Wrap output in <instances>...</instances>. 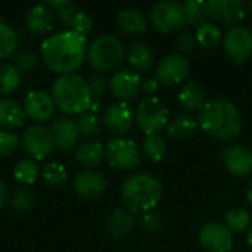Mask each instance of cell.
<instances>
[{
    "label": "cell",
    "instance_id": "42",
    "mask_svg": "<svg viewBox=\"0 0 252 252\" xmlns=\"http://www.w3.org/2000/svg\"><path fill=\"white\" fill-rule=\"evenodd\" d=\"M19 137L13 131H0V155L7 157L18 149Z\"/></svg>",
    "mask_w": 252,
    "mask_h": 252
},
{
    "label": "cell",
    "instance_id": "15",
    "mask_svg": "<svg viewBox=\"0 0 252 252\" xmlns=\"http://www.w3.org/2000/svg\"><path fill=\"white\" fill-rule=\"evenodd\" d=\"M226 170L236 177H247L252 173V151L242 145H230L221 151Z\"/></svg>",
    "mask_w": 252,
    "mask_h": 252
},
{
    "label": "cell",
    "instance_id": "20",
    "mask_svg": "<svg viewBox=\"0 0 252 252\" xmlns=\"http://www.w3.org/2000/svg\"><path fill=\"white\" fill-rule=\"evenodd\" d=\"M50 131L53 134L55 146H58L62 151L72 149L78 142L80 133H78L77 124L68 117H61L55 120L50 127Z\"/></svg>",
    "mask_w": 252,
    "mask_h": 252
},
{
    "label": "cell",
    "instance_id": "30",
    "mask_svg": "<svg viewBox=\"0 0 252 252\" xmlns=\"http://www.w3.org/2000/svg\"><path fill=\"white\" fill-rule=\"evenodd\" d=\"M252 219L250 213L244 208H232L224 217V224L232 233H241L250 229Z\"/></svg>",
    "mask_w": 252,
    "mask_h": 252
},
{
    "label": "cell",
    "instance_id": "41",
    "mask_svg": "<svg viewBox=\"0 0 252 252\" xmlns=\"http://www.w3.org/2000/svg\"><path fill=\"white\" fill-rule=\"evenodd\" d=\"M198 40H196V35L190 31H183L177 35V40H176V47L177 50L180 52V55L186 56V55H190L196 50L198 47Z\"/></svg>",
    "mask_w": 252,
    "mask_h": 252
},
{
    "label": "cell",
    "instance_id": "6",
    "mask_svg": "<svg viewBox=\"0 0 252 252\" xmlns=\"http://www.w3.org/2000/svg\"><path fill=\"white\" fill-rule=\"evenodd\" d=\"M170 111L167 105L155 96L145 97L136 109V123L139 128L146 134H158L168 126Z\"/></svg>",
    "mask_w": 252,
    "mask_h": 252
},
{
    "label": "cell",
    "instance_id": "48",
    "mask_svg": "<svg viewBox=\"0 0 252 252\" xmlns=\"http://www.w3.org/2000/svg\"><path fill=\"white\" fill-rule=\"evenodd\" d=\"M245 196H247V201H248V204L252 207V180L248 183V186H247V190H245Z\"/></svg>",
    "mask_w": 252,
    "mask_h": 252
},
{
    "label": "cell",
    "instance_id": "3",
    "mask_svg": "<svg viewBox=\"0 0 252 252\" xmlns=\"http://www.w3.org/2000/svg\"><path fill=\"white\" fill-rule=\"evenodd\" d=\"M162 198L161 182L146 173L130 176L121 188V199L130 213H148L155 210Z\"/></svg>",
    "mask_w": 252,
    "mask_h": 252
},
{
    "label": "cell",
    "instance_id": "24",
    "mask_svg": "<svg viewBox=\"0 0 252 252\" xmlns=\"http://www.w3.org/2000/svg\"><path fill=\"white\" fill-rule=\"evenodd\" d=\"M25 24L31 32L44 34L53 28V15L44 3H38L30 9Z\"/></svg>",
    "mask_w": 252,
    "mask_h": 252
},
{
    "label": "cell",
    "instance_id": "16",
    "mask_svg": "<svg viewBox=\"0 0 252 252\" xmlns=\"http://www.w3.org/2000/svg\"><path fill=\"white\" fill-rule=\"evenodd\" d=\"M109 89L115 97L121 99V102L128 100L136 97L142 90V78L133 69H118L109 80Z\"/></svg>",
    "mask_w": 252,
    "mask_h": 252
},
{
    "label": "cell",
    "instance_id": "34",
    "mask_svg": "<svg viewBox=\"0 0 252 252\" xmlns=\"http://www.w3.org/2000/svg\"><path fill=\"white\" fill-rule=\"evenodd\" d=\"M143 152H145L148 159H151L154 162L161 161L167 154V142H165V139L161 137L159 134L146 136V139L143 140Z\"/></svg>",
    "mask_w": 252,
    "mask_h": 252
},
{
    "label": "cell",
    "instance_id": "9",
    "mask_svg": "<svg viewBox=\"0 0 252 252\" xmlns=\"http://www.w3.org/2000/svg\"><path fill=\"white\" fill-rule=\"evenodd\" d=\"M223 49L236 63H244L252 56V31L247 27L236 25L223 34Z\"/></svg>",
    "mask_w": 252,
    "mask_h": 252
},
{
    "label": "cell",
    "instance_id": "12",
    "mask_svg": "<svg viewBox=\"0 0 252 252\" xmlns=\"http://www.w3.org/2000/svg\"><path fill=\"white\" fill-rule=\"evenodd\" d=\"M199 245L207 252H230L233 248V233L224 223L211 221L201 227Z\"/></svg>",
    "mask_w": 252,
    "mask_h": 252
},
{
    "label": "cell",
    "instance_id": "1",
    "mask_svg": "<svg viewBox=\"0 0 252 252\" xmlns=\"http://www.w3.org/2000/svg\"><path fill=\"white\" fill-rule=\"evenodd\" d=\"M87 55V38L69 31H59L41 43L46 66L61 75L75 74Z\"/></svg>",
    "mask_w": 252,
    "mask_h": 252
},
{
    "label": "cell",
    "instance_id": "29",
    "mask_svg": "<svg viewBox=\"0 0 252 252\" xmlns=\"http://www.w3.org/2000/svg\"><path fill=\"white\" fill-rule=\"evenodd\" d=\"M21 83V72L13 63L0 62V94L12 93Z\"/></svg>",
    "mask_w": 252,
    "mask_h": 252
},
{
    "label": "cell",
    "instance_id": "13",
    "mask_svg": "<svg viewBox=\"0 0 252 252\" xmlns=\"http://www.w3.org/2000/svg\"><path fill=\"white\" fill-rule=\"evenodd\" d=\"M207 10L208 18H211L214 24L229 28L236 27L247 15L245 3L241 0H208Z\"/></svg>",
    "mask_w": 252,
    "mask_h": 252
},
{
    "label": "cell",
    "instance_id": "33",
    "mask_svg": "<svg viewBox=\"0 0 252 252\" xmlns=\"http://www.w3.org/2000/svg\"><path fill=\"white\" fill-rule=\"evenodd\" d=\"M75 124H77L78 133L87 139H93L100 134L102 124H100L99 117L93 111H87V112L81 114Z\"/></svg>",
    "mask_w": 252,
    "mask_h": 252
},
{
    "label": "cell",
    "instance_id": "11",
    "mask_svg": "<svg viewBox=\"0 0 252 252\" xmlns=\"http://www.w3.org/2000/svg\"><path fill=\"white\" fill-rule=\"evenodd\" d=\"M22 146L31 158L44 159L53 152V134L43 124H31L22 134Z\"/></svg>",
    "mask_w": 252,
    "mask_h": 252
},
{
    "label": "cell",
    "instance_id": "23",
    "mask_svg": "<svg viewBox=\"0 0 252 252\" xmlns=\"http://www.w3.org/2000/svg\"><path fill=\"white\" fill-rule=\"evenodd\" d=\"M25 111L22 106L12 99H0V128L10 131L19 128L24 124Z\"/></svg>",
    "mask_w": 252,
    "mask_h": 252
},
{
    "label": "cell",
    "instance_id": "27",
    "mask_svg": "<svg viewBox=\"0 0 252 252\" xmlns=\"http://www.w3.org/2000/svg\"><path fill=\"white\" fill-rule=\"evenodd\" d=\"M198 127H199L198 121L193 117H190L188 114H182L170 121L168 134L177 140H189L190 137L195 136Z\"/></svg>",
    "mask_w": 252,
    "mask_h": 252
},
{
    "label": "cell",
    "instance_id": "2",
    "mask_svg": "<svg viewBox=\"0 0 252 252\" xmlns=\"http://www.w3.org/2000/svg\"><path fill=\"white\" fill-rule=\"evenodd\" d=\"M198 126L219 140H233L242 130V117L236 105L227 99H213L198 115Z\"/></svg>",
    "mask_w": 252,
    "mask_h": 252
},
{
    "label": "cell",
    "instance_id": "21",
    "mask_svg": "<svg viewBox=\"0 0 252 252\" xmlns=\"http://www.w3.org/2000/svg\"><path fill=\"white\" fill-rule=\"evenodd\" d=\"M136 217L133 213H130L128 210H123V208H117L114 210L108 219H106V230L108 233L118 239V238H124L128 236L134 229H136Z\"/></svg>",
    "mask_w": 252,
    "mask_h": 252
},
{
    "label": "cell",
    "instance_id": "43",
    "mask_svg": "<svg viewBox=\"0 0 252 252\" xmlns=\"http://www.w3.org/2000/svg\"><path fill=\"white\" fill-rule=\"evenodd\" d=\"M69 28H71L72 32L86 37V35L92 31V28H93V19L90 18L89 13L81 12V13H78V15L75 16V19L71 22Z\"/></svg>",
    "mask_w": 252,
    "mask_h": 252
},
{
    "label": "cell",
    "instance_id": "22",
    "mask_svg": "<svg viewBox=\"0 0 252 252\" xmlns=\"http://www.w3.org/2000/svg\"><path fill=\"white\" fill-rule=\"evenodd\" d=\"M120 30L130 37H140L148 30V21L145 15L134 7L121 9L117 15Z\"/></svg>",
    "mask_w": 252,
    "mask_h": 252
},
{
    "label": "cell",
    "instance_id": "38",
    "mask_svg": "<svg viewBox=\"0 0 252 252\" xmlns=\"http://www.w3.org/2000/svg\"><path fill=\"white\" fill-rule=\"evenodd\" d=\"M87 87H89V93H90L93 103H97L105 96L109 87V81L102 74H94L87 80Z\"/></svg>",
    "mask_w": 252,
    "mask_h": 252
},
{
    "label": "cell",
    "instance_id": "14",
    "mask_svg": "<svg viewBox=\"0 0 252 252\" xmlns=\"http://www.w3.org/2000/svg\"><path fill=\"white\" fill-rule=\"evenodd\" d=\"M133 123V112L126 102L112 103L106 108L103 114V126L115 137H123L124 134H127L131 130Z\"/></svg>",
    "mask_w": 252,
    "mask_h": 252
},
{
    "label": "cell",
    "instance_id": "45",
    "mask_svg": "<svg viewBox=\"0 0 252 252\" xmlns=\"http://www.w3.org/2000/svg\"><path fill=\"white\" fill-rule=\"evenodd\" d=\"M159 86H161V84L158 83V80H157L155 77H148V78L142 80V90H143L145 93H148V94L157 93L158 89H159Z\"/></svg>",
    "mask_w": 252,
    "mask_h": 252
},
{
    "label": "cell",
    "instance_id": "32",
    "mask_svg": "<svg viewBox=\"0 0 252 252\" xmlns=\"http://www.w3.org/2000/svg\"><path fill=\"white\" fill-rule=\"evenodd\" d=\"M18 47V34L16 31L0 19V59L9 58Z\"/></svg>",
    "mask_w": 252,
    "mask_h": 252
},
{
    "label": "cell",
    "instance_id": "28",
    "mask_svg": "<svg viewBox=\"0 0 252 252\" xmlns=\"http://www.w3.org/2000/svg\"><path fill=\"white\" fill-rule=\"evenodd\" d=\"M196 40L198 44L207 50H214L220 46V43L223 41V32L220 30V27H217V24L214 22H204L202 25H199L196 28Z\"/></svg>",
    "mask_w": 252,
    "mask_h": 252
},
{
    "label": "cell",
    "instance_id": "17",
    "mask_svg": "<svg viewBox=\"0 0 252 252\" xmlns=\"http://www.w3.org/2000/svg\"><path fill=\"white\" fill-rule=\"evenodd\" d=\"M56 103L53 96L44 90H31L24 99V111L25 114L37 123L47 121L55 112Z\"/></svg>",
    "mask_w": 252,
    "mask_h": 252
},
{
    "label": "cell",
    "instance_id": "5",
    "mask_svg": "<svg viewBox=\"0 0 252 252\" xmlns=\"http://www.w3.org/2000/svg\"><path fill=\"white\" fill-rule=\"evenodd\" d=\"M124 58L123 41L111 34L99 35L87 49V59L92 68L100 72L115 69Z\"/></svg>",
    "mask_w": 252,
    "mask_h": 252
},
{
    "label": "cell",
    "instance_id": "31",
    "mask_svg": "<svg viewBox=\"0 0 252 252\" xmlns=\"http://www.w3.org/2000/svg\"><path fill=\"white\" fill-rule=\"evenodd\" d=\"M183 9L186 13V21L190 25H195L196 28L207 22L208 19V10H207V1L204 0H186L183 3Z\"/></svg>",
    "mask_w": 252,
    "mask_h": 252
},
{
    "label": "cell",
    "instance_id": "50",
    "mask_svg": "<svg viewBox=\"0 0 252 252\" xmlns=\"http://www.w3.org/2000/svg\"><path fill=\"white\" fill-rule=\"evenodd\" d=\"M245 7H247V12H248V13H250V15L252 16V0L251 1H248V3L245 4Z\"/></svg>",
    "mask_w": 252,
    "mask_h": 252
},
{
    "label": "cell",
    "instance_id": "47",
    "mask_svg": "<svg viewBox=\"0 0 252 252\" xmlns=\"http://www.w3.org/2000/svg\"><path fill=\"white\" fill-rule=\"evenodd\" d=\"M66 3H68L66 0H46V1H44V4H46L47 7H55V9H61V7H63Z\"/></svg>",
    "mask_w": 252,
    "mask_h": 252
},
{
    "label": "cell",
    "instance_id": "25",
    "mask_svg": "<svg viewBox=\"0 0 252 252\" xmlns=\"http://www.w3.org/2000/svg\"><path fill=\"white\" fill-rule=\"evenodd\" d=\"M127 61H128V63L134 69H137V71H148L154 65L155 55H154L152 47L148 43L137 41V43H133L128 47Z\"/></svg>",
    "mask_w": 252,
    "mask_h": 252
},
{
    "label": "cell",
    "instance_id": "37",
    "mask_svg": "<svg viewBox=\"0 0 252 252\" xmlns=\"http://www.w3.org/2000/svg\"><path fill=\"white\" fill-rule=\"evenodd\" d=\"M41 176L44 179V182H47L52 186H59L66 183L68 180V173L66 168L63 167V164L61 162H47L46 165H43L41 168Z\"/></svg>",
    "mask_w": 252,
    "mask_h": 252
},
{
    "label": "cell",
    "instance_id": "7",
    "mask_svg": "<svg viewBox=\"0 0 252 252\" xmlns=\"http://www.w3.org/2000/svg\"><path fill=\"white\" fill-rule=\"evenodd\" d=\"M105 158L112 168L130 171L140 165L142 154L136 142L126 137H115L105 148Z\"/></svg>",
    "mask_w": 252,
    "mask_h": 252
},
{
    "label": "cell",
    "instance_id": "10",
    "mask_svg": "<svg viewBox=\"0 0 252 252\" xmlns=\"http://www.w3.org/2000/svg\"><path fill=\"white\" fill-rule=\"evenodd\" d=\"M190 74V63L186 56L171 53L162 58L155 68V78L162 86H177Z\"/></svg>",
    "mask_w": 252,
    "mask_h": 252
},
{
    "label": "cell",
    "instance_id": "49",
    "mask_svg": "<svg viewBox=\"0 0 252 252\" xmlns=\"http://www.w3.org/2000/svg\"><path fill=\"white\" fill-rule=\"evenodd\" d=\"M248 244H250V247L252 248V223H251V226H250V229H248Z\"/></svg>",
    "mask_w": 252,
    "mask_h": 252
},
{
    "label": "cell",
    "instance_id": "39",
    "mask_svg": "<svg viewBox=\"0 0 252 252\" xmlns=\"http://www.w3.org/2000/svg\"><path fill=\"white\" fill-rule=\"evenodd\" d=\"M164 226V220H162V216L159 214V211L157 210H152V211H148L142 216L140 219V227L149 233V235H154V233H158L161 232Z\"/></svg>",
    "mask_w": 252,
    "mask_h": 252
},
{
    "label": "cell",
    "instance_id": "36",
    "mask_svg": "<svg viewBox=\"0 0 252 252\" xmlns=\"http://www.w3.org/2000/svg\"><path fill=\"white\" fill-rule=\"evenodd\" d=\"M35 204V196L32 193L31 189L28 188H19L13 192L12 198H10V207L16 211V213H27L30 211Z\"/></svg>",
    "mask_w": 252,
    "mask_h": 252
},
{
    "label": "cell",
    "instance_id": "46",
    "mask_svg": "<svg viewBox=\"0 0 252 252\" xmlns=\"http://www.w3.org/2000/svg\"><path fill=\"white\" fill-rule=\"evenodd\" d=\"M7 195H9V192H7V186L4 185V182H3V180H0V207H3V205H4V202L7 201Z\"/></svg>",
    "mask_w": 252,
    "mask_h": 252
},
{
    "label": "cell",
    "instance_id": "4",
    "mask_svg": "<svg viewBox=\"0 0 252 252\" xmlns=\"http://www.w3.org/2000/svg\"><path fill=\"white\" fill-rule=\"evenodd\" d=\"M52 96L56 106L69 115L84 114L92 108V97L87 87V80L78 74L61 75L52 87Z\"/></svg>",
    "mask_w": 252,
    "mask_h": 252
},
{
    "label": "cell",
    "instance_id": "26",
    "mask_svg": "<svg viewBox=\"0 0 252 252\" xmlns=\"http://www.w3.org/2000/svg\"><path fill=\"white\" fill-rule=\"evenodd\" d=\"M105 158V149L99 142H83L75 152V159L86 168H94L102 164Z\"/></svg>",
    "mask_w": 252,
    "mask_h": 252
},
{
    "label": "cell",
    "instance_id": "35",
    "mask_svg": "<svg viewBox=\"0 0 252 252\" xmlns=\"http://www.w3.org/2000/svg\"><path fill=\"white\" fill-rule=\"evenodd\" d=\"M40 174L38 165L32 159H21L13 167V177L22 185H32Z\"/></svg>",
    "mask_w": 252,
    "mask_h": 252
},
{
    "label": "cell",
    "instance_id": "8",
    "mask_svg": "<svg viewBox=\"0 0 252 252\" xmlns=\"http://www.w3.org/2000/svg\"><path fill=\"white\" fill-rule=\"evenodd\" d=\"M149 19L151 24L161 32H174L188 24L183 3L173 0L155 3L149 12Z\"/></svg>",
    "mask_w": 252,
    "mask_h": 252
},
{
    "label": "cell",
    "instance_id": "44",
    "mask_svg": "<svg viewBox=\"0 0 252 252\" xmlns=\"http://www.w3.org/2000/svg\"><path fill=\"white\" fill-rule=\"evenodd\" d=\"M83 12V9L77 4V3H71V1H68L63 7H61V9H58V18L65 24V25H71V22L75 19V16L78 15V13H81Z\"/></svg>",
    "mask_w": 252,
    "mask_h": 252
},
{
    "label": "cell",
    "instance_id": "40",
    "mask_svg": "<svg viewBox=\"0 0 252 252\" xmlns=\"http://www.w3.org/2000/svg\"><path fill=\"white\" fill-rule=\"evenodd\" d=\"M16 69L21 72V74H27V72H31L34 68H37L38 65V56L34 53V52H30V50H24L21 52L19 55L15 56V63Z\"/></svg>",
    "mask_w": 252,
    "mask_h": 252
},
{
    "label": "cell",
    "instance_id": "19",
    "mask_svg": "<svg viewBox=\"0 0 252 252\" xmlns=\"http://www.w3.org/2000/svg\"><path fill=\"white\" fill-rule=\"evenodd\" d=\"M179 103L180 108L190 114V112H201L202 108L207 103V94H205V89L204 86L196 81V80H190L186 81L180 90H179Z\"/></svg>",
    "mask_w": 252,
    "mask_h": 252
},
{
    "label": "cell",
    "instance_id": "18",
    "mask_svg": "<svg viewBox=\"0 0 252 252\" xmlns=\"http://www.w3.org/2000/svg\"><path fill=\"white\" fill-rule=\"evenodd\" d=\"M72 189L84 199H97L106 190V179L99 171L86 170L74 177Z\"/></svg>",
    "mask_w": 252,
    "mask_h": 252
}]
</instances>
